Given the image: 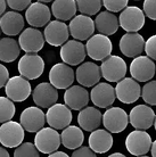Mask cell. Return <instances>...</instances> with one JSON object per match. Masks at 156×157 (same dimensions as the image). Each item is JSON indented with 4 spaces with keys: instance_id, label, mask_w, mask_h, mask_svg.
<instances>
[{
    "instance_id": "6da1fadb",
    "label": "cell",
    "mask_w": 156,
    "mask_h": 157,
    "mask_svg": "<svg viewBox=\"0 0 156 157\" xmlns=\"http://www.w3.org/2000/svg\"><path fill=\"white\" fill-rule=\"evenodd\" d=\"M100 74L108 82H119L125 78L128 67L124 59L120 56L111 55L103 60L100 65Z\"/></svg>"
},
{
    "instance_id": "7a4b0ae2",
    "label": "cell",
    "mask_w": 156,
    "mask_h": 157,
    "mask_svg": "<svg viewBox=\"0 0 156 157\" xmlns=\"http://www.w3.org/2000/svg\"><path fill=\"white\" fill-rule=\"evenodd\" d=\"M86 52L91 59L94 60H104L111 56L113 50V43L108 36L104 34H94L87 40Z\"/></svg>"
},
{
    "instance_id": "3957f363",
    "label": "cell",
    "mask_w": 156,
    "mask_h": 157,
    "mask_svg": "<svg viewBox=\"0 0 156 157\" xmlns=\"http://www.w3.org/2000/svg\"><path fill=\"white\" fill-rule=\"evenodd\" d=\"M18 72L21 76L26 80H35L40 78L45 71V62L38 54H25L18 62Z\"/></svg>"
},
{
    "instance_id": "277c9868",
    "label": "cell",
    "mask_w": 156,
    "mask_h": 157,
    "mask_svg": "<svg viewBox=\"0 0 156 157\" xmlns=\"http://www.w3.org/2000/svg\"><path fill=\"white\" fill-rule=\"evenodd\" d=\"M145 14L139 7H125L119 16V25L128 33H135L144 28Z\"/></svg>"
},
{
    "instance_id": "5b68a950",
    "label": "cell",
    "mask_w": 156,
    "mask_h": 157,
    "mask_svg": "<svg viewBox=\"0 0 156 157\" xmlns=\"http://www.w3.org/2000/svg\"><path fill=\"white\" fill-rule=\"evenodd\" d=\"M152 142V137L148 132L135 130L128 134L125 139V147L133 156H144L150 150Z\"/></svg>"
},
{
    "instance_id": "8992f818",
    "label": "cell",
    "mask_w": 156,
    "mask_h": 157,
    "mask_svg": "<svg viewBox=\"0 0 156 157\" xmlns=\"http://www.w3.org/2000/svg\"><path fill=\"white\" fill-rule=\"evenodd\" d=\"M103 124L109 133H120L129 124L128 114L121 107H111L103 115Z\"/></svg>"
},
{
    "instance_id": "52a82bcc",
    "label": "cell",
    "mask_w": 156,
    "mask_h": 157,
    "mask_svg": "<svg viewBox=\"0 0 156 157\" xmlns=\"http://www.w3.org/2000/svg\"><path fill=\"white\" fill-rule=\"evenodd\" d=\"M34 146L42 154L55 153L60 146V134L55 129L42 128L35 134Z\"/></svg>"
},
{
    "instance_id": "ba28073f",
    "label": "cell",
    "mask_w": 156,
    "mask_h": 157,
    "mask_svg": "<svg viewBox=\"0 0 156 157\" xmlns=\"http://www.w3.org/2000/svg\"><path fill=\"white\" fill-rule=\"evenodd\" d=\"M5 92L7 94V98L13 102H22L30 97L32 88L29 80L21 75H16L7 81L5 86Z\"/></svg>"
},
{
    "instance_id": "9c48e42d",
    "label": "cell",
    "mask_w": 156,
    "mask_h": 157,
    "mask_svg": "<svg viewBox=\"0 0 156 157\" xmlns=\"http://www.w3.org/2000/svg\"><path fill=\"white\" fill-rule=\"evenodd\" d=\"M156 72V65L147 56H138L130 64V74L137 82H148Z\"/></svg>"
},
{
    "instance_id": "30bf717a",
    "label": "cell",
    "mask_w": 156,
    "mask_h": 157,
    "mask_svg": "<svg viewBox=\"0 0 156 157\" xmlns=\"http://www.w3.org/2000/svg\"><path fill=\"white\" fill-rule=\"evenodd\" d=\"M73 118L72 112L64 104H55L49 107L46 114V122L51 129L64 130L71 124Z\"/></svg>"
},
{
    "instance_id": "8fae6325",
    "label": "cell",
    "mask_w": 156,
    "mask_h": 157,
    "mask_svg": "<svg viewBox=\"0 0 156 157\" xmlns=\"http://www.w3.org/2000/svg\"><path fill=\"white\" fill-rule=\"evenodd\" d=\"M24 129L20 123L8 121L0 126V144L7 148H15L23 142Z\"/></svg>"
},
{
    "instance_id": "7c38bea8",
    "label": "cell",
    "mask_w": 156,
    "mask_h": 157,
    "mask_svg": "<svg viewBox=\"0 0 156 157\" xmlns=\"http://www.w3.org/2000/svg\"><path fill=\"white\" fill-rule=\"evenodd\" d=\"M94 20L86 15H75L70 22L68 32L78 41H84L94 36L95 32Z\"/></svg>"
},
{
    "instance_id": "4fadbf2b",
    "label": "cell",
    "mask_w": 156,
    "mask_h": 157,
    "mask_svg": "<svg viewBox=\"0 0 156 157\" xmlns=\"http://www.w3.org/2000/svg\"><path fill=\"white\" fill-rule=\"evenodd\" d=\"M59 54L64 64L68 66L80 65L87 56L84 44L78 40H67L62 46Z\"/></svg>"
},
{
    "instance_id": "5bb4252c",
    "label": "cell",
    "mask_w": 156,
    "mask_h": 157,
    "mask_svg": "<svg viewBox=\"0 0 156 157\" xmlns=\"http://www.w3.org/2000/svg\"><path fill=\"white\" fill-rule=\"evenodd\" d=\"M116 98L123 104H133L141 96V86L132 78H124L114 88Z\"/></svg>"
},
{
    "instance_id": "9a60e30c",
    "label": "cell",
    "mask_w": 156,
    "mask_h": 157,
    "mask_svg": "<svg viewBox=\"0 0 156 157\" xmlns=\"http://www.w3.org/2000/svg\"><path fill=\"white\" fill-rule=\"evenodd\" d=\"M75 73L73 68L64 63H57L49 71L50 84L56 89H67L74 82Z\"/></svg>"
},
{
    "instance_id": "2e32d148",
    "label": "cell",
    "mask_w": 156,
    "mask_h": 157,
    "mask_svg": "<svg viewBox=\"0 0 156 157\" xmlns=\"http://www.w3.org/2000/svg\"><path fill=\"white\" fill-rule=\"evenodd\" d=\"M18 44L26 54H37L45 46V38L41 31L34 28H27L21 32Z\"/></svg>"
},
{
    "instance_id": "e0dca14e",
    "label": "cell",
    "mask_w": 156,
    "mask_h": 157,
    "mask_svg": "<svg viewBox=\"0 0 156 157\" xmlns=\"http://www.w3.org/2000/svg\"><path fill=\"white\" fill-rule=\"evenodd\" d=\"M129 117L130 124L137 130L146 131L154 124L155 113L148 105H137L130 110Z\"/></svg>"
},
{
    "instance_id": "ac0fdd59",
    "label": "cell",
    "mask_w": 156,
    "mask_h": 157,
    "mask_svg": "<svg viewBox=\"0 0 156 157\" xmlns=\"http://www.w3.org/2000/svg\"><path fill=\"white\" fill-rule=\"evenodd\" d=\"M20 124L27 132H38L46 123V114L39 107L30 106L21 113Z\"/></svg>"
},
{
    "instance_id": "d6986e66",
    "label": "cell",
    "mask_w": 156,
    "mask_h": 157,
    "mask_svg": "<svg viewBox=\"0 0 156 157\" xmlns=\"http://www.w3.org/2000/svg\"><path fill=\"white\" fill-rule=\"evenodd\" d=\"M70 32L68 26L60 21H51L47 24L43 32L45 41H47L53 47H59L68 40Z\"/></svg>"
},
{
    "instance_id": "ffe728a7",
    "label": "cell",
    "mask_w": 156,
    "mask_h": 157,
    "mask_svg": "<svg viewBox=\"0 0 156 157\" xmlns=\"http://www.w3.org/2000/svg\"><path fill=\"white\" fill-rule=\"evenodd\" d=\"M90 99L95 106L99 108H108L113 105L116 99L115 90L112 84L107 82L97 83L90 91Z\"/></svg>"
},
{
    "instance_id": "44dd1931",
    "label": "cell",
    "mask_w": 156,
    "mask_h": 157,
    "mask_svg": "<svg viewBox=\"0 0 156 157\" xmlns=\"http://www.w3.org/2000/svg\"><path fill=\"white\" fill-rule=\"evenodd\" d=\"M76 81L83 88L94 86L99 83L102 74H100V67L96 63L92 62H84L79 65L75 72Z\"/></svg>"
},
{
    "instance_id": "7402d4cb",
    "label": "cell",
    "mask_w": 156,
    "mask_h": 157,
    "mask_svg": "<svg viewBox=\"0 0 156 157\" xmlns=\"http://www.w3.org/2000/svg\"><path fill=\"white\" fill-rule=\"evenodd\" d=\"M32 98L37 106L41 108H49L53 105L57 104L58 100V91L50 83H39L32 92Z\"/></svg>"
},
{
    "instance_id": "603a6c76",
    "label": "cell",
    "mask_w": 156,
    "mask_h": 157,
    "mask_svg": "<svg viewBox=\"0 0 156 157\" xmlns=\"http://www.w3.org/2000/svg\"><path fill=\"white\" fill-rule=\"evenodd\" d=\"M51 12L47 5L41 2H33L26 8L25 20L33 28H42L50 22Z\"/></svg>"
},
{
    "instance_id": "cb8c5ba5",
    "label": "cell",
    "mask_w": 156,
    "mask_h": 157,
    "mask_svg": "<svg viewBox=\"0 0 156 157\" xmlns=\"http://www.w3.org/2000/svg\"><path fill=\"white\" fill-rule=\"evenodd\" d=\"M120 50L124 56L129 58H136L141 55L145 47L144 36L139 33H125L122 36L120 43H119Z\"/></svg>"
},
{
    "instance_id": "d4e9b609",
    "label": "cell",
    "mask_w": 156,
    "mask_h": 157,
    "mask_svg": "<svg viewBox=\"0 0 156 157\" xmlns=\"http://www.w3.org/2000/svg\"><path fill=\"white\" fill-rule=\"evenodd\" d=\"M64 101L70 109L81 110L89 102V92L81 86H71L64 94Z\"/></svg>"
},
{
    "instance_id": "484cf974",
    "label": "cell",
    "mask_w": 156,
    "mask_h": 157,
    "mask_svg": "<svg viewBox=\"0 0 156 157\" xmlns=\"http://www.w3.org/2000/svg\"><path fill=\"white\" fill-rule=\"evenodd\" d=\"M112 133L104 129H97L89 136V148L96 154H105L113 147Z\"/></svg>"
},
{
    "instance_id": "4316f807",
    "label": "cell",
    "mask_w": 156,
    "mask_h": 157,
    "mask_svg": "<svg viewBox=\"0 0 156 157\" xmlns=\"http://www.w3.org/2000/svg\"><path fill=\"white\" fill-rule=\"evenodd\" d=\"M24 29V17L20 13L10 10L0 17V30L6 36H14L20 34Z\"/></svg>"
},
{
    "instance_id": "83f0119b",
    "label": "cell",
    "mask_w": 156,
    "mask_h": 157,
    "mask_svg": "<svg viewBox=\"0 0 156 157\" xmlns=\"http://www.w3.org/2000/svg\"><path fill=\"white\" fill-rule=\"evenodd\" d=\"M103 115L100 110L96 107H84L80 110L78 115V123L80 125V129L92 132L97 130L99 125L102 124Z\"/></svg>"
},
{
    "instance_id": "f1b7e54d",
    "label": "cell",
    "mask_w": 156,
    "mask_h": 157,
    "mask_svg": "<svg viewBox=\"0 0 156 157\" xmlns=\"http://www.w3.org/2000/svg\"><path fill=\"white\" fill-rule=\"evenodd\" d=\"M95 29L98 30L100 34L108 36L115 34L120 28L119 25V18L111 12H102L95 18Z\"/></svg>"
},
{
    "instance_id": "f546056e",
    "label": "cell",
    "mask_w": 156,
    "mask_h": 157,
    "mask_svg": "<svg viewBox=\"0 0 156 157\" xmlns=\"http://www.w3.org/2000/svg\"><path fill=\"white\" fill-rule=\"evenodd\" d=\"M76 10L78 8L75 0H54L50 12L57 21L65 22L72 20L76 14Z\"/></svg>"
},
{
    "instance_id": "4dcf8cb0",
    "label": "cell",
    "mask_w": 156,
    "mask_h": 157,
    "mask_svg": "<svg viewBox=\"0 0 156 157\" xmlns=\"http://www.w3.org/2000/svg\"><path fill=\"white\" fill-rule=\"evenodd\" d=\"M84 141V134L82 129L75 125H68L63 130L60 134V144L67 149H78Z\"/></svg>"
},
{
    "instance_id": "1f68e13d",
    "label": "cell",
    "mask_w": 156,
    "mask_h": 157,
    "mask_svg": "<svg viewBox=\"0 0 156 157\" xmlns=\"http://www.w3.org/2000/svg\"><path fill=\"white\" fill-rule=\"evenodd\" d=\"M21 48L18 42L13 38L0 39V60L4 63H12L20 56Z\"/></svg>"
},
{
    "instance_id": "d6a6232c",
    "label": "cell",
    "mask_w": 156,
    "mask_h": 157,
    "mask_svg": "<svg viewBox=\"0 0 156 157\" xmlns=\"http://www.w3.org/2000/svg\"><path fill=\"white\" fill-rule=\"evenodd\" d=\"M76 8L82 15L92 16L99 13L103 6L102 0H76Z\"/></svg>"
},
{
    "instance_id": "836d02e7",
    "label": "cell",
    "mask_w": 156,
    "mask_h": 157,
    "mask_svg": "<svg viewBox=\"0 0 156 157\" xmlns=\"http://www.w3.org/2000/svg\"><path fill=\"white\" fill-rule=\"evenodd\" d=\"M15 105L7 97H0V123L10 121L15 115Z\"/></svg>"
},
{
    "instance_id": "e575fe53",
    "label": "cell",
    "mask_w": 156,
    "mask_h": 157,
    "mask_svg": "<svg viewBox=\"0 0 156 157\" xmlns=\"http://www.w3.org/2000/svg\"><path fill=\"white\" fill-rule=\"evenodd\" d=\"M141 97L147 105L156 106V81H148L142 86Z\"/></svg>"
},
{
    "instance_id": "d590c367",
    "label": "cell",
    "mask_w": 156,
    "mask_h": 157,
    "mask_svg": "<svg viewBox=\"0 0 156 157\" xmlns=\"http://www.w3.org/2000/svg\"><path fill=\"white\" fill-rule=\"evenodd\" d=\"M14 157H40L39 150L32 142H22L14 150Z\"/></svg>"
},
{
    "instance_id": "8d00e7d4",
    "label": "cell",
    "mask_w": 156,
    "mask_h": 157,
    "mask_svg": "<svg viewBox=\"0 0 156 157\" xmlns=\"http://www.w3.org/2000/svg\"><path fill=\"white\" fill-rule=\"evenodd\" d=\"M102 2L107 12L117 13L122 12L125 7H128L129 0H102Z\"/></svg>"
},
{
    "instance_id": "74e56055",
    "label": "cell",
    "mask_w": 156,
    "mask_h": 157,
    "mask_svg": "<svg viewBox=\"0 0 156 157\" xmlns=\"http://www.w3.org/2000/svg\"><path fill=\"white\" fill-rule=\"evenodd\" d=\"M144 50L148 58L156 60V34L149 36L147 41H145Z\"/></svg>"
},
{
    "instance_id": "f35d334b",
    "label": "cell",
    "mask_w": 156,
    "mask_h": 157,
    "mask_svg": "<svg viewBox=\"0 0 156 157\" xmlns=\"http://www.w3.org/2000/svg\"><path fill=\"white\" fill-rule=\"evenodd\" d=\"M142 8L145 16L153 21H156V0H145Z\"/></svg>"
},
{
    "instance_id": "ab89813d",
    "label": "cell",
    "mask_w": 156,
    "mask_h": 157,
    "mask_svg": "<svg viewBox=\"0 0 156 157\" xmlns=\"http://www.w3.org/2000/svg\"><path fill=\"white\" fill-rule=\"evenodd\" d=\"M31 1L32 0H6V4L14 12H21V10H25L31 5Z\"/></svg>"
},
{
    "instance_id": "60d3db41",
    "label": "cell",
    "mask_w": 156,
    "mask_h": 157,
    "mask_svg": "<svg viewBox=\"0 0 156 157\" xmlns=\"http://www.w3.org/2000/svg\"><path fill=\"white\" fill-rule=\"evenodd\" d=\"M71 157H97L96 153H94L89 147L81 146L78 149H75Z\"/></svg>"
},
{
    "instance_id": "b9f144b4",
    "label": "cell",
    "mask_w": 156,
    "mask_h": 157,
    "mask_svg": "<svg viewBox=\"0 0 156 157\" xmlns=\"http://www.w3.org/2000/svg\"><path fill=\"white\" fill-rule=\"evenodd\" d=\"M8 80H9V71L5 65L0 64V89L6 86Z\"/></svg>"
},
{
    "instance_id": "7bdbcfd3",
    "label": "cell",
    "mask_w": 156,
    "mask_h": 157,
    "mask_svg": "<svg viewBox=\"0 0 156 157\" xmlns=\"http://www.w3.org/2000/svg\"><path fill=\"white\" fill-rule=\"evenodd\" d=\"M48 157H70L68 155H67L66 153H64V151H55V153H51L49 154V156Z\"/></svg>"
},
{
    "instance_id": "ee69618b",
    "label": "cell",
    "mask_w": 156,
    "mask_h": 157,
    "mask_svg": "<svg viewBox=\"0 0 156 157\" xmlns=\"http://www.w3.org/2000/svg\"><path fill=\"white\" fill-rule=\"evenodd\" d=\"M6 7H7L6 0H0V17L5 14V12H6Z\"/></svg>"
},
{
    "instance_id": "f6af8a7d",
    "label": "cell",
    "mask_w": 156,
    "mask_h": 157,
    "mask_svg": "<svg viewBox=\"0 0 156 157\" xmlns=\"http://www.w3.org/2000/svg\"><path fill=\"white\" fill-rule=\"evenodd\" d=\"M0 157H9V153L5 147H0Z\"/></svg>"
},
{
    "instance_id": "bcb514c9",
    "label": "cell",
    "mask_w": 156,
    "mask_h": 157,
    "mask_svg": "<svg viewBox=\"0 0 156 157\" xmlns=\"http://www.w3.org/2000/svg\"><path fill=\"white\" fill-rule=\"evenodd\" d=\"M150 151H152V156L156 157V140L152 142V147H150Z\"/></svg>"
},
{
    "instance_id": "7dc6e473",
    "label": "cell",
    "mask_w": 156,
    "mask_h": 157,
    "mask_svg": "<svg viewBox=\"0 0 156 157\" xmlns=\"http://www.w3.org/2000/svg\"><path fill=\"white\" fill-rule=\"evenodd\" d=\"M107 157H127L125 155H123L122 153H113V154H111L109 156Z\"/></svg>"
},
{
    "instance_id": "c3c4849f",
    "label": "cell",
    "mask_w": 156,
    "mask_h": 157,
    "mask_svg": "<svg viewBox=\"0 0 156 157\" xmlns=\"http://www.w3.org/2000/svg\"><path fill=\"white\" fill-rule=\"evenodd\" d=\"M53 0H38V2H41V4H47V2H51Z\"/></svg>"
},
{
    "instance_id": "681fc988",
    "label": "cell",
    "mask_w": 156,
    "mask_h": 157,
    "mask_svg": "<svg viewBox=\"0 0 156 157\" xmlns=\"http://www.w3.org/2000/svg\"><path fill=\"white\" fill-rule=\"evenodd\" d=\"M154 128H155V131H156V115H155V120H154Z\"/></svg>"
},
{
    "instance_id": "f907efd6",
    "label": "cell",
    "mask_w": 156,
    "mask_h": 157,
    "mask_svg": "<svg viewBox=\"0 0 156 157\" xmlns=\"http://www.w3.org/2000/svg\"><path fill=\"white\" fill-rule=\"evenodd\" d=\"M133 1H141V0H133Z\"/></svg>"
},
{
    "instance_id": "816d5d0a",
    "label": "cell",
    "mask_w": 156,
    "mask_h": 157,
    "mask_svg": "<svg viewBox=\"0 0 156 157\" xmlns=\"http://www.w3.org/2000/svg\"><path fill=\"white\" fill-rule=\"evenodd\" d=\"M138 157H148V156H138Z\"/></svg>"
},
{
    "instance_id": "f5cc1de1",
    "label": "cell",
    "mask_w": 156,
    "mask_h": 157,
    "mask_svg": "<svg viewBox=\"0 0 156 157\" xmlns=\"http://www.w3.org/2000/svg\"><path fill=\"white\" fill-rule=\"evenodd\" d=\"M155 74H156V72H155Z\"/></svg>"
}]
</instances>
